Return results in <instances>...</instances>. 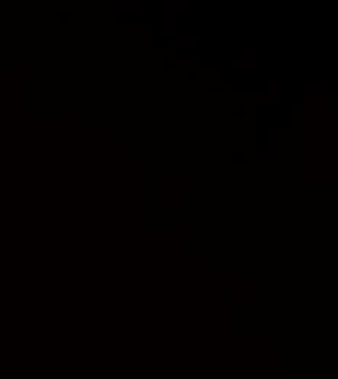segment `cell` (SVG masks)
Returning a JSON list of instances; mask_svg holds the SVG:
<instances>
[{"mask_svg": "<svg viewBox=\"0 0 338 379\" xmlns=\"http://www.w3.org/2000/svg\"><path fill=\"white\" fill-rule=\"evenodd\" d=\"M280 128L277 127H271L267 131V150L274 159H277L280 162Z\"/></svg>", "mask_w": 338, "mask_h": 379, "instance_id": "7a4b0ae2", "label": "cell"}, {"mask_svg": "<svg viewBox=\"0 0 338 379\" xmlns=\"http://www.w3.org/2000/svg\"><path fill=\"white\" fill-rule=\"evenodd\" d=\"M303 93H309V95H312V93H325L327 90H328V83L327 82H319V80H310V82H303Z\"/></svg>", "mask_w": 338, "mask_h": 379, "instance_id": "5b68a950", "label": "cell"}, {"mask_svg": "<svg viewBox=\"0 0 338 379\" xmlns=\"http://www.w3.org/2000/svg\"><path fill=\"white\" fill-rule=\"evenodd\" d=\"M163 4L165 6H168L169 9L176 15V13H179V12H185L187 10V0H165L163 1Z\"/></svg>", "mask_w": 338, "mask_h": 379, "instance_id": "52a82bcc", "label": "cell"}, {"mask_svg": "<svg viewBox=\"0 0 338 379\" xmlns=\"http://www.w3.org/2000/svg\"><path fill=\"white\" fill-rule=\"evenodd\" d=\"M175 34V13L163 4V35H173Z\"/></svg>", "mask_w": 338, "mask_h": 379, "instance_id": "277c9868", "label": "cell"}, {"mask_svg": "<svg viewBox=\"0 0 338 379\" xmlns=\"http://www.w3.org/2000/svg\"><path fill=\"white\" fill-rule=\"evenodd\" d=\"M245 54L241 58L232 60L233 70H255L256 69V47H245Z\"/></svg>", "mask_w": 338, "mask_h": 379, "instance_id": "6da1fadb", "label": "cell"}, {"mask_svg": "<svg viewBox=\"0 0 338 379\" xmlns=\"http://www.w3.org/2000/svg\"><path fill=\"white\" fill-rule=\"evenodd\" d=\"M185 64H187V72L191 73V72H197L200 69V60L197 57H188L185 60Z\"/></svg>", "mask_w": 338, "mask_h": 379, "instance_id": "9c48e42d", "label": "cell"}, {"mask_svg": "<svg viewBox=\"0 0 338 379\" xmlns=\"http://www.w3.org/2000/svg\"><path fill=\"white\" fill-rule=\"evenodd\" d=\"M290 111H292V117L293 118H302L303 114H305V107L302 104H293Z\"/></svg>", "mask_w": 338, "mask_h": 379, "instance_id": "30bf717a", "label": "cell"}, {"mask_svg": "<svg viewBox=\"0 0 338 379\" xmlns=\"http://www.w3.org/2000/svg\"><path fill=\"white\" fill-rule=\"evenodd\" d=\"M141 9V1L140 0H120L117 1V10L118 12H140Z\"/></svg>", "mask_w": 338, "mask_h": 379, "instance_id": "8992f818", "label": "cell"}, {"mask_svg": "<svg viewBox=\"0 0 338 379\" xmlns=\"http://www.w3.org/2000/svg\"><path fill=\"white\" fill-rule=\"evenodd\" d=\"M255 158H256V164H280L277 159H274L268 152H265V150H258L256 152V155H255Z\"/></svg>", "mask_w": 338, "mask_h": 379, "instance_id": "ba28073f", "label": "cell"}, {"mask_svg": "<svg viewBox=\"0 0 338 379\" xmlns=\"http://www.w3.org/2000/svg\"><path fill=\"white\" fill-rule=\"evenodd\" d=\"M211 86H213V89H211L213 92H214V90H216V92H220V86H222V85L219 83V82H217V83H213Z\"/></svg>", "mask_w": 338, "mask_h": 379, "instance_id": "7c38bea8", "label": "cell"}, {"mask_svg": "<svg viewBox=\"0 0 338 379\" xmlns=\"http://www.w3.org/2000/svg\"><path fill=\"white\" fill-rule=\"evenodd\" d=\"M267 90H268V93H278L281 90V83L278 80H276V82L271 80L267 83Z\"/></svg>", "mask_w": 338, "mask_h": 379, "instance_id": "8fae6325", "label": "cell"}, {"mask_svg": "<svg viewBox=\"0 0 338 379\" xmlns=\"http://www.w3.org/2000/svg\"><path fill=\"white\" fill-rule=\"evenodd\" d=\"M200 42L198 35H192V34H181V35H175L173 44L176 48H185V47H197Z\"/></svg>", "mask_w": 338, "mask_h": 379, "instance_id": "3957f363", "label": "cell"}]
</instances>
